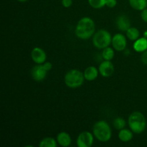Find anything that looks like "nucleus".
<instances>
[{"instance_id":"f257e3e1","label":"nucleus","mask_w":147,"mask_h":147,"mask_svg":"<svg viewBox=\"0 0 147 147\" xmlns=\"http://www.w3.org/2000/svg\"><path fill=\"white\" fill-rule=\"evenodd\" d=\"M95 30L96 25L94 21L90 17H83L78 22L75 33L78 38L88 40L95 34Z\"/></svg>"},{"instance_id":"f03ea898","label":"nucleus","mask_w":147,"mask_h":147,"mask_svg":"<svg viewBox=\"0 0 147 147\" xmlns=\"http://www.w3.org/2000/svg\"><path fill=\"white\" fill-rule=\"evenodd\" d=\"M93 133L95 137L102 142L109 141L112 136L110 126L105 121H99L93 125Z\"/></svg>"},{"instance_id":"7ed1b4c3","label":"nucleus","mask_w":147,"mask_h":147,"mask_svg":"<svg viewBox=\"0 0 147 147\" xmlns=\"http://www.w3.org/2000/svg\"><path fill=\"white\" fill-rule=\"evenodd\" d=\"M128 123L131 130L135 134H141L145 130L146 121L141 112L134 111L129 116Z\"/></svg>"},{"instance_id":"20e7f679","label":"nucleus","mask_w":147,"mask_h":147,"mask_svg":"<svg viewBox=\"0 0 147 147\" xmlns=\"http://www.w3.org/2000/svg\"><path fill=\"white\" fill-rule=\"evenodd\" d=\"M84 80V74L81 71L76 69L69 70L64 78L65 83L70 88H76L81 86Z\"/></svg>"},{"instance_id":"39448f33","label":"nucleus","mask_w":147,"mask_h":147,"mask_svg":"<svg viewBox=\"0 0 147 147\" xmlns=\"http://www.w3.org/2000/svg\"><path fill=\"white\" fill-rule=\"evenodd\" d=\"M111 42V35L106 30H100L93 34V45L98 49H104L109 47Z\"/></svg>"},{"instance_id":"423d86ee","label":"nucleus","mask_w":147,"mask_h":147,"mask_svg":"<svg viewBox=\"0 0 147 147\" xmlns=\"http://www.w3.org/2000/svg\"><path fill=\"white\" fill-rule=\"evenodd\" d=\"M93 136L90 132L83 131L79 134L77 139L78 147H90L93 144Z\"/></svg>"},{"instance_id":"0eeeda50","label":"nucleus","mask_w":147,"mask_h":147,"mask_svg":"<svg viewBox=\"0 0 147 147\" xmlns=\"http://www.w3.org/2000/svg\"><path fill=\"white\" fill-rule=\"evenodd\" d=\"M111 44L116 51H123L126 47L127 41L123 34L118 33L112 37Z\"/></svg>"},{"instance_id":"6e6552de","label":"nucleus","mask_w":147,"mask_h":147,"mask_svg":"<svg viewBox=\"0 0 147 147\" xmlns=\"http://www.w3.org/2000/svg\"><path fill=\"white\" fill-rule=\"evenodd\" d=\"M114 66L111 60H105L102 62L98 67V70L100 74L103 77H110L114 73Z\"/></svg>"},{"instance_id":"1a4fd4ad","label":"nucleus","mask_w":147,"mask_h":147,"mask_svg":"<svg viewBox=\"0 0 147 147\" xmlns=\"http://www.w3.org/2000/svg\"><path fill=\"white\" fill-rule=\"evenodd\" d=\"M47 72V70L43 67L42 64H37V65H35L32 69V78L36 81H42L45 78Z\"/></svg>"},{"instance_id":"9d476101","label":"nucleus","mask_w":147,"mask_h":147,"mask_svg":"<svg viewBox=\"0 0 147 147\" xmlns=\"http://www.w3.org/2000/svg\"><path fill=\"white\" fill-rule=\"evenodd\" d=\"M33 61L37 64H43L47 59V55L44 50L40 47H34L31 53Z\"/></svg>"},{"instance_id":"9b49d317","label":"nucleus","mask_w":147,"mask_h":147,"mask_svg":"<svg viewBox=\"0 0 147 147\" xmlns=\"http://www.w3.org/2000/svg\"><path fill=\"white\" fill-rule=\"evenodd\" d=\"M116 26L121 31L126 32L131 27V22L129 17L125 15H120L116 19Z\"/></svg>"},{"instance_id":"f8f14e48","label":"nucleus","mask_w":147,"mask_h":147,"mask_svg":"<svg viewBox=\"0 0 147 147\" xmlns=\"http://www.w3.org/2000/svg\"><path fill=\"white\" fill-rule=\"evenodd\" d=\"M57 142L61 146L67 147L71 144L72 139L70 135L66 132H60L57 136Z\"/></svg>"},{"instance_id":"ddd939ff","label":"nucleus","mask_w":147,"mask_h":147,"mask_svg":"<svg viewBox=\"0 0 147 147\" xmlns=\"http://www.w3.org/2000/svg\"><path fill=\"white\" fill-rule=\"evenodd\" d=\"M99 70L96 68L94 66H89L85 70L84 73V77L86 80L88 81H93V80H96L98 76Z\"/></svg>"},{"instance_id":"4468645a","label":"nucleus","mask_w":147,"mask_h":147,"mask_svg":"<svg viewBox=\"0 0 147 147\" xmlns=\"http://www.w3.org/2000/svg\"><path fill=\"white\" fill-rule=\"evenodd\" d=\"M134 49L138 53H143L147 50V38L146 37H141L137 39L135 41L133 46Z\"/></svg>"},{"instance_id":"2eb2a0df","label":"nucleus","mask_w":147,"mask_h":147,"mask_svg":"<svg viewBox=\"0 0 147 147\" xmlns=\"http://www.w3.org/2000/svg\"><path fill=\"white\" fill-rule=\"evenodd\" d=\"M131 130L126 129H123L119 131V139L123 142H130L133 138V133Z\"/></svg>"},{"instance_id":"dca6fc26","label":"nucleus","mask_w":147,"mask_h":147,"mask_svg":"<svg viewBox=\"0 0 147 147\" xmlns=\"http://www.w3.org/2000/svg\"><path fill=\"white\" fill-rule=\"evenodd\" d=\"M129 4L134 9L142 11L146 8L147 0H129Z\"/></svg>"},{"instance_id":"f3484780","label":"nucleus","mask_w":147,"mask_h":147,"mask_svg":"<svg viewBox=\"0 0 147 147\" xmlns=\"http://www.w3.org/2000/svg\"><path fill=\"white\" fill-rule=\"evenodd\" d=\"M57 140H55L53 138L47 137L43 139L39 144L40 147H56L57 146Z\"/></svg>"},{"instance_id":"a211bd4d","label":"nucleus","mask_w":147,"mask_h":147,"mask_svg":"<svg viewBox=\"0 0 147 147\" xmlns=\"http://www.w3.org/2000/svg\"><path fill=\"white\" fill-rule=\"evenodd\" d=\"M139 34H140V33H139V30L136 27H131L126 31V36L129 40H132V41H136L137 39H139Z\"/></svg>"},{"instance_id":"6ab92c4d","label":"nucleus","mask_w":147,"mask_h":147,"mask_svg":"<svg viewBox=\"0 0 147 147\" xmlns=\"http://www.w3.org/2000/svg\"><path fill=\"white\" fill-rule=\"evenodd\" d=\"M102 57L105 60H111L114 57V50L111 47H106L102 52Z\"/></svg>"},{"instance_id":"aec40b11","label":"nucleus","mask_w":147,"mask_h":147,"mask_svg":"<svg viewBox=\"0 0 147 147\" xmlns=\"http://www.w3.org/2000/svg\"><path fill=\"white\" fill-rule=\"evenodd\" d=\"M126 125V122L123 118L121 117H117L114 119L113 121V126L116 128L117 130H121V129H124L125 126Z\"/></svg>"},{"instance_id":"412c9836","label":"nucleus","mask_w":147,"mask_h":147,"mask_svg":"<svg viewBox=\"0 0 147 147\" xmlns=\"http://www.w3.org/2000/svg\"><path fill=\"white\" fill-rule=\"evenodd\" d=\"M88 3L93 8L100 9L106 6V0H88Z\"/></svg>"},{"instance_id":"4be33fe9","label":"nucleus","mask_w":147,"mask_h":147,"mask_svg":"<svg viewBox=\"0 0 147 147\" xmlns=\"http://www.w3.org/2000/svg\"><path fill=\"white\" fill-rule=\"evenodd\" d=\"M116 4H117L116 0H106V6H107L109 8H113L114 7H116Z\"/></svg>"},{"instance_id":"5701e85b","label":"nucleus","mask_w":147,"mask_h":147,"mask_svg":"<svg viewBox=\"0 0 147 147\" xmlns=\"http://www.w3.org/2000/svg\"><path fill=\"white\" fill-rule=\"evenodd\" d=\"M62 4L65 8H68L73 4V0H62Z\"/></svg>"},{"instance_id":"b1692460","label":"nucleus","mask_w":147,"mask_h":147,"mask_svg":"<svg viewBox=\"0 0 147 147\" xmlns=\"http://www.w3.org/2000/svg\"><path fill=\"white\" fill-rule=\"evenodd\" d=\"M141 60L144 64L147 65V50L142 53V56H141Z\"/></svg>"},{"instance_id":"393cba45","label":"nucleus","mask_w":147,"mask_h":147,"mask_svg":"<svg viewBox=\"0 0 147 147\" xmlns=\"http://www.w3.org/2000/svg\"><path fill=\"white\" fill-rule=\"evenodd\" d=\"M141 17H142V20L144 22H147V9H144L142 11V14H141Z\"/></svg>"},{"instance_id":"a878e982","label":"nucleus","mask_w":147,"mask_h":147,"mask_svg":"<svg viewBox=\"0 0 147 147\" xmlns=\"http://www.w3.org/2000/svg\"><path fill=\"white\" fill-rule=\"evenodd\" d=\"M42 65L47 71L50 70L52 69V67H53V65H52V63H50V62H45L42 64Z\"/></svg>"},{"instance_id":"bb28decb","label":"nucleus","mask_w":147,"mask_h":147,"mask_svg":"<svg viewBox=\"0 0 147 147\" xmlns=\"http://www.w3.org/2000/svg\"><path fill=\"white\" fill-rule=\"evenodd\" d=\"M144 37L147 38V31H145L144 33Z\"/></svg>"},{"instance_id":"cd10ccee","label":"nucleus","mask_w":147,"mask_h":147,"mask_svg":"<svg viewBox=\"0 0 147 147\" xmlns=\"http://www.w3.org/2000/svg\"><path fill=\"white\" fill-rule=\"evenodd\" d=\"M17 1H20V2H25V1H27V0H17Z\"/></svg>"}]
</instances>
